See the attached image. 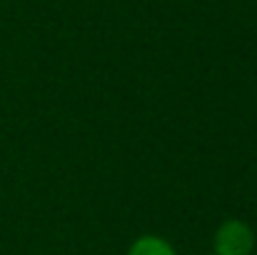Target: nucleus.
Returning <instances> with one entry per match:
<instances>
[{"instance_id": "nucleus-1", "label": "nucleus", "mask_w": 257, "mask_h": 255, "mask_svg": "<svg viewBox=\"0 0 257 255\" xmlns=\"http://www.w3.org/2000/svg\"><path fill=\"white\" fill-rule=\"evenodd\" d=\"M217 255H247L252 250V233L242 223H227L217 233Z\"/></svg>"}, {"instance_id": "nucleus-2", "label": "nucleus", "mask_w": 257, "mask_h": 255, "mask_svg": "<svg viewBox=\"0 0 257 255\" xmlns=\"http://www.w3.org/2000/svg\"><path fill=\"white\" fill-rule=\"evenodd\" d=\"M130 255H175V253L170 250L168 243H163L158 238H143V240H138L133 245Z\"/></svg>"}]
</instances>
